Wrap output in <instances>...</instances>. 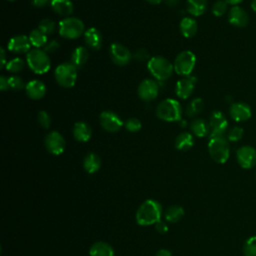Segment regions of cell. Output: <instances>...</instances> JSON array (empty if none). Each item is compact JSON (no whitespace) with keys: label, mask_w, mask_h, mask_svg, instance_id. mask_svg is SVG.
Here are the masks:
<instances>
[{"label":"cell","mask_w":256,"mask_h":256,"mask_svg":"<svg viewBox=\"0 0 256 256\" xmlns=\"http://www.w3.org/2000/svg\"><path fill=\"white\" fill-rule=\"evenodd\" d=\"M162 214V206L159 202L148 199L144 201L136 212V221L141 226H148L151 224H156Z\"/></svg>","instance_id":"1"},{"label":"cell","mask_w":256,"mask_h":256,"mask_svg":"<svg viewBox=\"0 0 256 256\" xmlns=\"http://www.w3.org/2000/svg\"><path fill=\"white\" fill-rule=\"evenodd\" d=\"M147 68L150 74L158 82L169 79L174 72L173 64L167 58L159 55L154 56L148 60Z\"/></svg>","instance_id":"2"},{"label":"cell","mask_w":256,"mask_h":256,"mask_svg":"<svg viewBox=\"0 0 256 256\" xmlns=\"http://www.w3.org/2000/svg\"><path fill=\"white\" fill-rule=\"evenodd\" d=\"M183 109L179 101L168 98L161 101L156 108V116L166 122L179 121L182 118Z\"/></svg>","instance_id":"3"},{"label":"cell","mask_w":256,"mask_h":256,"mask_svg":"<svg viewBox=\"0 0 256 256\" xmlns=\"http://www.w3.org/2000/svg\"><path fill=\"white\" fill-rule=\"evenodd\" d=\"M210 157L219 164H224L230 156V145L224 136H210L208 141Z\"/></svg>","instance_id":"4"},{"label":"cell","mask_w":256,"mask_h":256,"mask_svg":"<svg viewBox=\"0 0 256 256\" xmlns=\"http://www.w3.org/2000/svg\"><path fill=\"white\" fill-rule=\"evenodd\" d=\"M28 67L36 74H44L49 71L51 62L48 54L39 48L31 49L26 55Z\"/></svg>","instance_id":"5"},{"label":"cell","mask_w":256,"mask_h":256,"mask_svg":"<svg viewBox=\"0 0 256 256\" xmlns=\"http://www.w3.org/2000/svg\"><path fill=\"white\" fill-rule=\"evenodd\" d=\"M58 31L60 36L74 40L79 38L85 32V26L82 20L77 17H66L59 22Z\"/></svg>","instance_id":"6"},{"label":"cell","mask_w":256,"mask_h":256,"mask_svg":"<svg viewBox=\"0 0 256 256\" xmlns=\"http://www.w3.org/2000/svg\"><path fill=\"white\" fill-rule=\"evenodd\" d=\"M55 80L63 88H71L77 80V67L71 62L59 64L55 69Z\"/></svg>","instance_id":"7"},{"label":"cell","mask_w":256,"mask_h":256,"mask_svg":"<svg viewBox=\"0 0 256 256\" xmlns=\"http://www.w3.org/2000/svg\"><path fill=\"white\" fill-rule=\"evenodd\" d=\"M196 65V56L190 50H184L180 52L173 63L174 71L176 74L187 77L190 76Z\"/></svg>","instance_id":"8"},{"label":"cell","mask_w":256,"mask_h":256,"mask_svg":"<svg viewBox=\"0 0 256 256\" xmlns=\"http://www.w3.org/2000/svg\"><path fill=\"white\" fill-rule=\"evenodd\" d=\"M109 55L110 58L112 60V62L117 65V66H125L127 65L133 55L131 54V52L129 51V49L124 46L121 43H112L109 47Z\"/></svg>","instance_id":"9"},{"label":"cell","mask_w":256,"mask_h":256,"mask_svg":"<svg viewBox=\"0 0 256 256\" xmlns=\"http://www.w3.org/2000/svg\"><path fill=\"white\" fill-rule=\"evenodd\" d=\"M209 126L210 136H224L228 129V120L221 111L215 110L210 115Z\"/></svg>","instance_id":"10"},{"label":"cell","mask_w":256,"mask_h":256,"mask_svg":"<svg viewBox=\"0 0 256 256\" xmlns=\"http://www.w3.org/2000/svg\"><path fill=\"white\" fill-rule=\"evenodd\" d=\"M44 145L46 150L53 155H60L65 150V139L61 133L51 131L45 136Z\"/></svg>","instance_id":"11"},{"label":"cell","mask_w":256,"mask_h":256,"mask_svg":"<svg viewBox=\"0 0 256 256\" xmlns=\"http://www.w3.org/2000/svg\"><path fill=\"white\" fill-rule=\"evenodd\" d=\"M138 96L145 102L156 99L159 93V83L154 79H144L140 82L138 89Z\"/></svg>","instance_id":"12"},{"label":"cell","mask_w":256,"mask_h":256,"mask_svg":"<svg viewBox=\"0 0 256 256\" xmlns=\"http://www.w3.org/2000/svg\"><path fill=\"white\" fill-rule=\"evenodd\" d=\"M99 121L101 127L110 133H115L121 129L124 125L122 119L115 113L109 110L101 112L99 116Z\"/></svg>","instance_id":"13"},{"label":"cell","mask_w":256,"mask_h":256,"mask_svg":"<svg viewBox=\"0 0 256 256\" xmlns=\"http://www.w3.org/2000/svg\"><path fill=\"white\" fill-rule=\"evenodd\" d=\"M236 160L241 168L251 169L256 165V150L250 145H244L236 151Z\"/></svg>","instance_id":"14"},{"label":"cell","mask_w":256,"mask_h":256,"mask_svg":"<svg viewBox=\"0 0 256 256\" xmlns=\"http://www.w3.org/2000/svg\"><path fill=\"white\" fill-rule=\"evenodd\" d=\"M230 117L237 123H242L249 120L252 116L251 107L242 101L233 102L229 108Z\"/></svg>","instance_id":"15"},{"label":"cell","mask_w":256,"mask_h":256,"mask_svg":"<svg viewBox=\"0 0 256 256\" xmlns=\"http://www.w3.org/2000/svg\"><path fill=\"white\" fill-rule=\"evenodd\" d=\"M228 22L236 28H245L249 23V15L241 6H232L228 12Z\"/></svg>","instance_id":"16"},{"label":"cell","mask_w":256,"mask_h":256,"mask_svg":"<svg viewBox=\"0 0 256 256\" xmlns=\"http://www.w3.org/2000/svg\"><path fill=\"white\" fill-rule=\"evenodd\" d=\"M197 82V78L195 76H187L183 77L177 81L175 87V93L180 99H188L195 88V84Z\"/></svg>","instance_id":"17"},{"label":"cell","mask_w":256,"mask_h":256,"mask_svg":"<svg viewBox=\"0 0 256 256\" xmlns=\"http://www.w3.org/2000/svg\"><path fill=\"white\" fill-rule=\"evenodd\" d=\"M31 43L29 37L26 35H15L8 41L7 48L10 52L16 54L28 53L31 49Z\"/></svg>","instance_id":"18"},{"label":"cell","mask_w":256,"mask_h":256,"mask_svg":"<svg viewBox=\"0 0 256 256\" xmlns=\"http://www.w3.org/2000/svg\"><path fill=\"white\" fill-rule=\"evenodd\" d=\"M84 42L92 50H100L103 43V38L98 29L90 27L84 32Z\"/></svg>","instance_id":"19"},{"label":"cell","mask_w":256,"mask_h":256,"mask_svg":"<svg viewBox=\"0 0 256 256\" xmlns=\"http://www.w3.org/2000/svg\"><path fill=\"white\" fill-rule=\"evenodd\" d=\"M27 96L32 100H39L46 94V86L40 80H31L25 86Z\"/></svg>","instance_id":"20"},{"label":"cell","mask_w":256,"mask_h":256,"mask_svg":"<svg viewBox=\"0 0 256 256\" xmlns=\"http://www.w3.org/2000/svg\"><path fill=\"white\" fill-rule=\"evenodd\" d=\"M73 137L78 142H87L92 136V129L90 125L83 121H78L73 126Z\"/></svg>","instance_id":"21"},{"label":"cell","mask_w":256,"mask_h":256,"mask_svg":"<svg viewBox=\"0 0 256 256\" xmlns=\"http://www.w3.org/2000/svg\"><path fill=\"white\" fill-rule=\"evenodd\" d=\"M50 5L56 14L64 17H69L74 10L73 3L70 0H51Z\"/></svg>","instance_id":"22"},{"label":"cell","mask_w":256,"mask_h":256,"mask_svg":"<svg viewBox=\"0 0 256 256\" xmlns=\"http://www.w3.org/2000/svg\"><path fill=\"white\" fill-rule=\"evenodd\" d=\"M179 29L185 38H191L197 33L198 24L197 21L192 17H184L179 24Z\"/></svg>","instance_id":"23"},{"label":"cell","mask_w":256,"mask_h":256,"mask_svg":"<svg viewBox=\"0 0 256 256\" xmlns=\"http://www.w3.org/2000/svg\"><path fill=\"white\" fill-rule=\"evenodd\" d=\"M208 6V0H186L187 12L195 17L203 15Z\"/></svg>","instance_id":"24"},{"label":"cell","mask_w":256,"mask_h":256,"mask_svg":"<svg viewBox=\"0 0 256 256\" xmlns=\"http://www.w3.org/2000/svg\"><path fill=\"white\" fill-rule=\"evenodd\" d=\"M190 129L192 133L197 137H205L207 135H210V126L209 122L202 118H196L194 119L190 124Z\"/></svg>","instance_id":"25"},{"label":"cell","mask_w":256,"mask_h":256,"mask_svg":"<svg viewBox=\"0 0 256 256\" xmlns=\"http://www.w3.org/2000/svg\"><path fill=\"white\" fill-rule=\"evenodd\" d=\"M90 256H114L113 248L106 242H95L89 250Z\"/></svg>","instance_id":"26"},{"label":"cell","mask_w":256,"mask_h":256,"mask_svg":"<svg viewBox=\"0 0 256 256\" xmlns=\"http://www.w3.org/2000/svg\"><path fill=\"white\" fill-rule=\"evenodd\" d=\"M83 167L89 174L96 173L101 167V160L99 156L95 153H88L83 160Z\"/></svg>","instance_id":"27"},{"label":"cell","mask_w":256,"mask_h":256,"mask_svg":"<svg viewBox=\"0 0 256 256\" xmlns=\"http://www.w3.org/2000/svg\"><path fill=\"white\" fill-rule=\"evenodd\" d=\"M194 144V138L189 132H181L175 139V148L181 151L189 150Z\"/></svg>","instance_id":"28"},{"label":"cell","mask_w":256,"mask_h":256,"mask_svg":"<svg viewBox=\"0 0 256 256\" xmlns=\"http://www.w3.org/2000/svg\"><path fill=\"white\" fill-rule=\"evenodd\" d=\"M89 58V52L86 47L79 46L74 49L71 55V63L74 64L77 68L84 65Z\"/></svg>","instance_id":"29"},{"label":"cell","mask_w":256,"mask_h":256,"mask_svg":"<svg viewBox=\"0 0 256 256\" xmlns=\"http://www.w3.org/2000/svg\"><path fill=\"white\" fill-rule=\"evenodd\" d=\"M29 40L31 43V46L35 47V48H39L40 47H44L46 45V43L48 42V37L46 34H44L40 29H33L29 35Z\"/></svg>","instance_id":"30"},{"label":"cell","mask_w":256,"mask_h":256,"mask_svg":"<svg viewBox=\"0 0 256 256\" xmlns=\"http://www.w3.org/2000/svg\"><path fill=\"white\" fill-rule=\"evenodd\" d=\"M184 216V209L179 205L169 207L165 212V219L170 223L178 222Z\"/></svg>","instance_id":"31"},{"label":"cell","mask_w":256,"mask_h":256,"mask_svg":"<svg viewBox=\"0 0 256 256\" xmlns=\"http://www.w3.org/2000/svg\"><path fill=\"white\" fill-rule=\"evenodd\" d=\"M204 102L201 98H194L189 102V104L186 107V115L188 117H195L203 110Z\"/></svg>","instance_id":"32"},{"label":"cell","mask_w":256,"mask_h":256,"mask_svg":"<svg viewBox=\"0 0 256 256\" xmlns=\"http://www.w3.org/2000/svg\"><path fill=\"white\" fill-rule=\"evenodd\" d=\"M244 256H256V235L249 237L243 245Z\"/></svg>","instance_id":"33"},{"label":"cell","mask_w":256,"mask_h":256,"mask_svg":"<svg viewBox=\"0 0 256 256\" xmlns=\"http://www.w3.org/2000/svg\"><path fill=\"white\" fill-rule=\"evenodd\" d=\"M5 68L7 71H9L11 73L21 72L24 68V61H23V59L16 57V58L10 60L9 62H7Z\"/></svg>","instance_id":"34"},{"label":"cell","mask_w":256,"mask_h":256,"mask_svg":"<svg viewBox=\"0 0 256 256\" xmlns=\"http://www.w3.org/2000/svg\"><path fill=\"white\" fill-rule=\"evenodd\" d=\"M244 135V129L241 126H233L227 131V139L230 142H237L242 139Z\"/></svg>","instance_id":"35"},{"label":"cell","mask_w":256,"mask_h":256,"mask_svg":"<svg viewBox=\"0 0 256 256\" xmlns=\"http://www.w3.org/2000/svg\"><path fill=\"white\" fill-rule=\"evenodd\" d=\"M212 14L216 17L223 16L228 10V3L225 0H217L212 5Z\"/></svg>","instance_id":"36"},{"label":"cell","mask_w":256,"mask_h":256,"mask_svg":"<svg viewBox=\"0 0 256 256\" xmlns=\"http://www.w3.org/2000/svg\"><path fill=\"white\" fill-rule=\"evenodd\" d=\"M55 28H56L55 22L52 21L51 19H47V18L41 20L38 25V29H40L47 36L53 34L55 31Z\"/></svg>","instance_id":"37"},{"label":"cell","mask_w":256,"mask_h":256,"mask_svg":"<svg viewBox=\"0 0 256 256\" xmlns=\"http://www.w3.org/2000/svg\"><path fill=\"white\" fill-rule=\"evenodd\" d=\"M124 126H125L126 130H128L129 132L136 133V132L140 131V129L142 127V124H141V121L139 119L132 117V118H129L128 120L125 121Z\"/></svg>","instance_id":"38"},{"label":"cell","mask_w":256,"mask_h":256,"mask_svg":"<svg viewBox=\"0 0 256 256\" xmlns=\"http://www.w3.org/2000/svg\"><path fill=\"white\" fill-rule=\"evenodd\" d=\"M8 82H9V88H11L14 91L22 90L26 86L24 84V81L22 80V78L19 76H16V75L10 76L8 78Z\"/></svg>","instance_id":"39"},{"label":"cell","mask_w":256,"mask_h":256,"mask_svg":"<svg viewBox=\"0 0 256 256\" xmlns=\"http://www.w3.org/2000/svg\"><path fill=\"white\" fill-rule=\"evenodd\" d=\"M37 120H38V123L39 125L44 128V129H48L50 127V124H51V118H50V115L48 114V112L44 111V110H41L38 112V115H37Z\"/></svg>","instance_id":"40"},{"label":"cell","mask_w":256,"mask_h":256,"mask_svg":"<svg viewBox=\"0 0 256 256\" xmlns=\"http://www.w3.org/2000/svg\"><path fill=\"white\" fill-rule=\"evenodd\" d=\"M59 47H60V45H59L58 41L53 39V40H48V42L46 43V45L43 47V50H44L47 54H49V53H54V52H56V51L59 49Z\"/></svg>","instance_id":"41"},{"label":"cell","mask_w":256,"mask_h":256,"mask_svg":"<svg viewBox=\"0 0 256 256\" xmlns=\"http://www.w3.org/2000/svg\"><path fill=\"white\" fill-rule=\"evenodd\" d=\"M133 57H134L137 61H140V62L150 59V58H149V53H148V51H147L146 49H144V48L138 49V50L133 54Z\"/></svg>","instance_id":"42"},{"label":"cell","mask_w":256,"mask_h":256,"mask_svg":"<svg viewBox=\"0 0 256 256\" xmlns=\"http://www.w3.org/2000/svg\"><path fill=\"white\" fill-rule=\"evenodd\" d=\"M155 228H156V230H157L159 233H161V234H164V233H166V232L168 231V226H167L163 221H161V220H159V221L155 224Z\"/></svg>","instance_id":"43"},{"label":"cell","mask_w":256,"mask_h":256,"mask_svg":"<svg viewBox=\"0 0 256 256\" xmlns=\"http://www.w3.org/2000/svg\"><path fill=\"white\" fill-rule=\"evenodd\" d=\"M0 89H1V91H6L9 89L8 78H6L4 75L0 76Z\"/></svg>","instance_id":"44"},{"label":"cell","mask_w":256,"mask_h":256,"mask_svg":"<svg viewBox=\"0 0 256 256\" xmlns=\"http://www.w3.org/2000/svg\"><path fill=\"white\" fill-rule=\"evenodd\" d=\"M49 2H51V0H31V3L33 6L37 7V8H41L46 6Z\"/></svg>","instance_id":"45"},{"label":"cell","mask_w":256,"mask_h":256,"mask_svg":"<svg viewBox=\"0 0 256 256\" xmlns=\"http://www.w3.org/2000/svg\"><path fill=\"white\" fill-rule=\"evenodd\" d=\"M0 54H1V69H3L4 67H6V53H5V49L3 47L0 48Z\"/></svg>","instance_id":"46"},{"label":"cell","mask_w":256,"mask_h":256,"mask_svg":"<svg viewBox=\"0 0 256 256\" xmlns=\"http://www.w3.org/2000/svg\"><path fill=\"white\" fill-rule=\"evenodd\" d=\"M163 1L169 7H176L180 2V0H163Z\"/></svg>","instance_id":"47"},{"label":"cell","mask_w":256,"mask_h":256,"mask_svg":"<svg viewBox=\"0 0 256 256\" xmlns=\"http://www.w3.org/2000/svg\"><path fill=\"white\" fill-rule=\"evenodd\" d=\"M155 256H172L171 255V252L167 249H160Z\"/></svg>","instance_id":"48"},{"label":"cell","mask_w":256,"mask_h":256,"mask_svg":"<svg viewBox=\"0 0 256 256\" xmlns=\"http://www.w3.org/2000/svg\"><path fill=\"white\" fill-rule=\"evenodd\" d=\"M228 4L232 5V6H236V5H239L240 3H242L244 0H225Z\"/></svg>","instance_id":"49"},{"label":"cell","mask_w":256,"mask_h":256,"mask_svg":"<svg viewBox=\"0 0 256 256\" xmlns=\"http://www.w3.org/2000/svg\"><path fill=\"white\" fill-rule=\"evenodd\" d=\"M146 1L152 5H157V4H160L163 0H146Z\"/></svg>","instance_id":"50"},{"label":"cell","mask_w":256,"mask_h":256,"mask_svg":"<svg viewBox=\"0 0 256 256\" xmlns=\"http://www.w3.org/2000/svg\"><path fill=\"white\" fill-rule=\"evenodd\" d=\"M251 9L256 13V0L251 1Z\"/></svg>","instance_id":"51"},{"label":"cell","mask_w":256,"mask_h":256,"mask_svg":"<svg viewBox=\"0 0 256 256\" xmlns=\"http://www.w3.org/2000/svg\"><path fill=\"white\" fill-rule=\"evenodd\" d=\"M185 123H186V121H182V122H181V126H182V127L185 126Z\"/></svg>","instance_id":"52"},{"label":"cell","mask_w":256,"mask_h":256,"mask_svg":"<svg viewBox=\"0 0 256 256\" xmlns=\"http://www.w3.org/2000/svg\"><path fill=\"white\" fill-rule=\"evenodd\" d=\"M6 1H9V2H12V1H15V0H6Z\"/></svg>","instance_id":"53"},{"label":"cell","mask_w":256,"mask_h":256,"mask_svg":"<svg viewBox=\"0 0 256 256\" xmlns=\"http://www.w3.org/2000/svg\"><path fill=\"white\" fill-rule=\"evenodd\" d=\"M255 177H256V172H255Z\"/></svg>","instance_id":"54"}]
</instances>
